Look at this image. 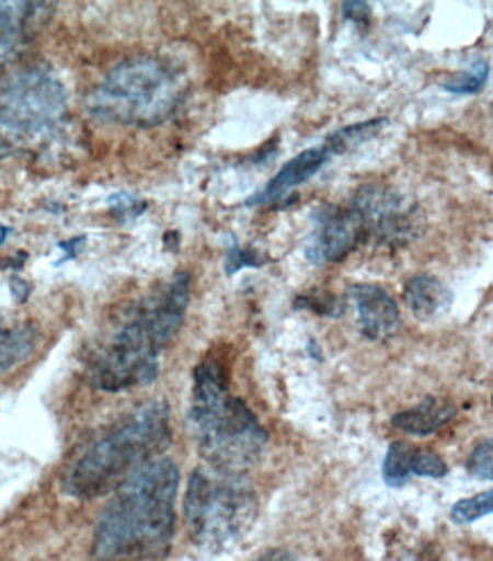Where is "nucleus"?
I'll return each instance as SVG.
<instances>
[{
  "mask_svg": "<svg viewBox=\"0 0 493 561\" xmlns=\"http://www.w3.org/2000/svg\"><path fill=\"white\" fill-rule=\"evenodd\" d=\"M53 5L44 3H0V65L25 44L33 27Z\"/></svg>",
  "mask_w": 493,
  "mask_h": 561,
  "instance_id": "obj_12",
  "label": "nucleus"
},
{
  "mask_svg": "<svg viewBox=\"0 0 493 561\" xmlns=\"http://www.w3.org/2000/svg\"><path fill=\"white\" fill-rule=\"evenodd\" d=\"M0 67H3V65H0Z\"/></svg>",
  "mask_w": 493,
  "mask_h": 561,
  "instance_id": "obj_26",
  "label": "nucleus"
},
{
  "mask_svg": "<svg viewBox=\"0 0 493 561\" xmlns=\"http://www.w3.org/2000/svg\"><path fill=\"white\" fill-rule=\"evenodd\" d=\"M342 12L348 21H355V23H368V16H371V8H368V3H344Z\"/></svg>",
  "mask_w": 493,
  "mask_h": 561,
  "instance_id": "obj_24",
  "label": "nucleus"
},
{
  "mask_svg": "<svg viewBox=\"0 0 493 561\" xmlns=\"http://www.w3.org/2000/svg\"><path fill=\"white\" fill-rule=\"evenodd\" d=\"M192 277L175 273L164 287L144 298L130 317L89 362V380L101 391H128L158 378L160 355L187 314Z\"/></svg>",
  "mask_w": 493,
  "mask_h": 561,
  "instance_id": "obj_2",
  "label": "nucleus"
},
{
  "mask_svg": "<svg viewBox=\"0 0 493 561\" xmlns=\"http://www.w3.org/2000/svg\"><path fill=\"white\" fill-rule=\"evenodd\" d=\"M491 461H493V446H491V439H484L471 453L467 469L478 480H491L493 478V463Z\"/></svg>",
  "mask_w": 493,
  "mask_h": 561,
  "instance_id": "obj_22",
  "label": "nucleus"
},
{
  "mask_svg": "<svg viewBox=\"0 0 493 561\" xmlns=\"http://www.w3.org/2000/svg\"><path fill=\"white\" fill-rule=\"evenodd\" d=\"M448 466L446 461L433 453V450H414L412 457V476H421V478H446Z\"/></svg>",
  "mask_w": 493,
  "mask_h": 561,
  "instance_id": "obj_20",
  "label": "nucleus"
},
{
  "mask_svg": "<svg viewBox=\"0 0 493 561\" xmlns=\"http://www.w3.org/2000/svg\"><path fill=\"white\" fill-rule=\"evenodd\" d=\"M351 205L359 211L366 241L382 245H405L419 230L416 205L385 184H368L353 196Z\"/></svg>",
  "mask_w": 493,
  "mask_h": 561,
  "instance_id": "obj_8",
  "label": "nucleus"
},
{
  "mask_svg": "<svg viewBox=\"0 0 493 561\" xmlns=\"http://www.w3.org/2000/svg\"><path fill=\"white\" fill-rule=\"evenodd\" d=\"M455 414L457 410L450 400L425 398L423 402L416 404V408L391 416V425L414 436H429L439 432L446 423H450Z\"/></svg>",
  "mask_w": 493,
  "mask_h": 561,
  "instance_id": "obj_14",
  "label": "nucleus"
},
{
  "mask_svg": "<svg viewBox=\"0 0 493 561\" xmlns=\"http://www.w3.org/2000/svg\"><path fill=\"white\" fill-rule=\"evenodd\" d=\"M296 305H300V307H310V309H314V311H319V314H323V317H342V311H344V307H342V302H339L336 298H332V296H317V294H310V296H302V298H298L296 300Z\"/></svg>",
  "mask_w": 493,
  "mask_h": 561,
  "instance_id": "obj_23",
  "label": "nucleus"
},
{
  "mask_svg": "<svg viewBox=\"0 0 493 561\" xmlns=\"http://www.w3.org/2000/svg\"><path fill=\"white\" fill-rule=\"evenodd\" d=\"M255 561H294V559H291V554L285 552V550H268L266 554H262V557L255 559Z\"/></svg>",
  "mask_w": 493,
  "mask_h": 561,
  "instance_id": "obj_25",
  "label": "nucleus"
},
{
  "mask_svg": "<svg viewBox=\"0 0 493 561\" xmlns=\"http://www.w3.org/2000/svg\"><path fill=\"white\" fill-rule=\"evenodd\" d=\"M257 516V495L243 476L214 469H198L184 493V520L192 539L207 548L221 550L249 533Z\"/></svg>",
  "mask_w": 493,
  "mask_h": 561,
  "instance_id": "obj_7",
  "label": "nucleus"
},
{
  "mask_svg": "<svg viewBox=\"0 0 493 561\" xmlns=\"http://www.w3.org/2000/svg\"><path fill=\"white\" fill-rule=\"evenodd\" d=\"M37 346V330L30 323H0V373L19 366Z\"/></svg>",
  "mask_w": 493,
  "mask_h": 561,
  "instance_id": "obj_15",
  "label": "nucleus"
},
{
  "mask_svg": "<svg viewBox=\"0 0 493 561\" xmlns=\"http://www.w3.org/2000/svg\"><path fill=\"white\" fill-rule=\"evenodd\" d=\"M387 118H371V121H364V123H353V126H346L342 130L332 133L323 148L328 150V154L332 158V154H344L357 146H362L364 141L374 139L385 126H387Z\"/></svg>",
  "mask_w": 493,
  "mask_h": 561,
  "instance_id": "obj_16",
  "label": "nucleus"
},
{
  "mask_svg": "<svg viewBox=\"0 0 493 561\" xmlns=\"http://www.w3.org/2000/svg\"><path fill=\"white\" fill-rule=\"evenodd\" d=\"M177 484V466L169 457L141 463L116 486L112 503L101 514L91 557L96 561L164 557L175 533Z\"/></svg>",
  "mask_w": 493,
  "mask_h": 561,
  "instance_id": "obj_1",
  "label": "nucleus"
},
{
  "mask_svg": "<svg viewBox=\"0 0 493 561\" xmlns=\"http://www.w3.org/2000/svg\"><path fill=\"white\" fill-rule=\"evenodd\" d=\"M405 300L416 319L429 321L452 305V291L437 275L419 273L405 285Z\"/></svg>",
  "mask_w": 493,
  "mask_h": 561,
  "instance_id": "obj_13",
  "label": "nucleus"
},
{
  "mask_svg": "<svg viewBox=\"0 0 493 561\" xmlns=\"http://www.w3.org/2000/svg\"><path fill=\"white\" fill-rule=\"evenodd\" d=\"M65 126L67 91L50 71H21L0 89V158L46 148Z\"/></svg>",
  "mask_w": 493,
  "mask_h": 561,
  "instance_id": "obj_6",
  "label": "nucleus"
},
{
  "mask_svg": "<svg viewBox=\"0 0 493 561\" xmlns=\"http://www.w3.org/2000/svg\"><path fill=\"white\" fill-rule=\"evenodd\" d=\"M328 160H330V154L323 146L310 148V150L296 154L294 160H289L280 171L273 175V180L266 184V190H262L257 196H253L249 201V205H262V203L266 205V203L283 201L289 192L296 190V186H300L314 173H319Z\"/></svg>",
  "mask_w": 493,
  "mask_h": 561,
  "instance_id": "obj_11",
  "label": "nucleus"
},
{
  "mask_svg": "<svg viewBox=\"0 0 493 561\" xmlns=\"http://www.w3.org/2000/svg\"><path fill=\"white\" fill-rule=\"evenodd\" d=\"M187 91V73L173 59L137 55L118 61L89 91L87 112L114 126L156 128L175 114Z\"/></svg>",
  "mask_w": 493,
  "mask_h": 561,
  "instance_id": "obj_5",
  "label": "nucleus"
},
{
  "mask_svg": "<svg viewBox=\"0 0 493 561\" xmlns=\"http://www.w3.org/2000/svg\"><path fill=\"white\" fill-rule=\"evenodd\" d=\"M414 446L408 442H393L387 450L385 463H382V478L389 486L398 489L403 486L412 478V457H414Z\"/></svg>",
  "mask_w": 493,
  "mask_h": 561,
  "instance_id": "obj_17",
  "label": "nucleus"
},
{
  "mask_svg": "<svg viewBox=\"0 0 493 561\" xmlns=\"http://www.w3.org/2000/svg\"><path fill=\"white\" fill-rule=\"evenodd\" d=\"M489 78V65L484 59H475L473 67L465 73H457L448 82H444V89L450 93H478L486 84Z\"/></svg>",
  "mask_w": 493,
  "mask_h": 561,
  "instance_id": "obj_19",
  "label": "nucleus"
},
{
  "mask_svg": "<svg viewBox=\"0 0 493 561\" xmlns=\"http://www.w3.org/2000/svg\"><path fill=\"white\" fill-rule=\"evenodd\" d=\"M266 262H268L266 255L253 251V248H239L237 241H232L230 251H228V255H226V273H228V275H234V273L241 271L243 266L257 268V266H264Z\"/></svg>",
  "mask_w": 493,
  "mask_h": 561,
  "instance_id": "obj_21",
  "label": "nucleus"
},
{
  "mask_svg": "<svg viewBox=\"0 0 493 561\" xmlns=\"http://www.w3.org/2000/svg\"><path fill=\"white\" fill-rule=\"evenodd\" d=\"M491 512H493V491H484L473 497H467V501H459L450 510V518L457 525H471L482 516H489Z\"/></svg>",
  "mask_w": 493,
  "mask_h": 561,
  "instance_id": "obj_18",
  "label": "nucleus"
},
{
  "mask_svg": "<svg viewBox=\"0 0 493 561\" xmlns=\"http://www.w3.org/2000/svg\"><path fill=\"white\" fill-rule=\"evenodd\" d=\"M169 442V404L164 400L144 402L69 463L61 476V489L80 501L105 495L135 473L141 463L156 459Z\"/></svg>",
  "mask_w": 493,
  "mask_h": 561,
  "instance_id": "obj_4",
  "label": "nucleus"
},
{
  "mask_svg": "<svg viewBox=\"0 0 493 561\" xmlns=\"http://www.w3.org/2000/svg\"><path fill=\"white\" fill-rule=\"evenodd\" d=\"M351 296L357 307L359 328L366 339L389 341L400 328V311L389 291L378 285H355Z\"/></svg>",
  "mask_w": 493,
  "mask_h": 561,
  "instance_id": "obj_10",
  "label": "nucleus"
},
{
  "mask_svg": "<svg viewBox=\"0 0 493 561\" xmlns=\"http://www.w3.org/2000/svg\"><path fill=\"white\" fill-rule=\"evenodd\" d=\"M362 241L366 230L359 211L353 205H325L314 211L302 251L312 264H330L348 257Z\"/></svg>",
  "mask_w": 493,
  "mask_h": 561,
  "instance_id": "obj_9",
  "label": "nucleus"
},
{
  "mask_svg": "<svg viewBox=\"0 0 493 561\" xmlns=\"http://www.w3.org/2000/svg\"><path fill=\"white\" fill-rule=\"evenodd\" d=\"M190 425L209 469L230 476L253 469L268 442L249 404L228 393L226 368L211 357L194 368Z\"/></svg>",
  "mask_w": 493,
  "mask_h": 561,
  "instance_id": "obj_3",
  "label": "nucleus"
}]
</instances>
